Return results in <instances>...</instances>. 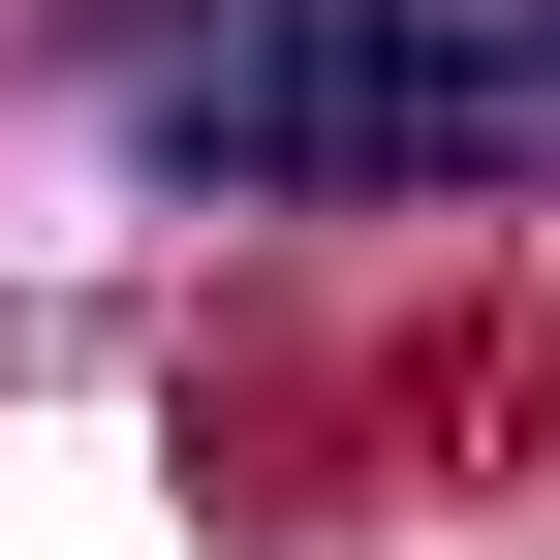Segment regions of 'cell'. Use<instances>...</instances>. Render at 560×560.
<instances>
[{"label":"cell","mask_w":560,"mask_h":560,"mask_svg":"<svg viewBox=\"0 0 560 560\" xmlns=\"http://www.w3.org/2000/svg\"><path fill=\"white\" fill-rule=\"evenodd\" d=\"M62 94L156 187H467L560 156V0H94Z\"/></svg>","instance_id":"1"}]
</instances>
